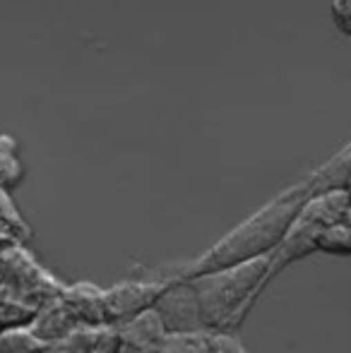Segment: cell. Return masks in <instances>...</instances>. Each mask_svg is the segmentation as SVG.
Segmentation results:
<instances>
[{
  "label": "cell",
  "mask_w": 351,
  "mask_h": 353,
  "mask_svg": "<svg viewBox=\"0 0 351 353\" xmlns=\"http://www.w3.org/2000/svg\"><path fill=\"white\" fill-rule=\"evenodd\" d=\"M310 195H313V190H310V181L305 176L303 181L294 183L284 192H279L272 202H267L263 210L243 219L224 238H219L210 250H205L195 260L185 262V265L178 267L171 274L190 279V276L207 274V272L221 270V267L241 265V262L270 255L279 245L284 233L294 223L296 214L301 212L303 202Z\"/></svg>",
  "instance_id": "cell-1"
},
{
  "label": "cell",
  "mask_w": 351,
  "mask_h": 353,
  "mask_svg": "<svg viewBox=\"0 0 351 353\" xmlns=\"http://www.w3.org/2000/svg\"><path fill=\"white\" fill-rule=\"evenodd\" d=\"M267 255L190 276L207 332H234L267 288Z\"/></svg>",
  "instance_id": "cell-2"
},
{
  "label": "cell",
  "mask_w": 351,
  "mask_h": 353,
  "mask_svg": "<svg viewBox=\"0 0 351 353\" xmlns=\"http://www.w3.org/2000/svg\"><path fill=\"white\" fill-rule=\"evenodd\" d=\"M0 296L14 298L34 307L61 296L63 291V283L39 265L22 241L8 243L0 250Z\"/></svg>",
  "instance_id": "cell-3"
},
{
  "label": "cell",
  "mask_w": 351,
  "mask_h": 353,
  "mask_svg": "<svg viewBox=\"0 0 351 353\" xmlns=\"http://www.w3.org/2000/svg\"><path fill=\"white\" fill-rule=\"evenodd\" d=\"M154 307L164 320L166 332H207L195 291L183 276L166 274V286L157 298Z\"/></svg>",
  "instance_id": "cell-4"
},
{
  "label": "cell",
  "mask_w": 351,
  "mask_h": 353,
  "mask_svg": "<svg viewBox=\"0 0 351 353\" xmlns=\"http://www.w3.org/2000/svg\"><path fill=\"white\" fill-rule=\"evenodd\" d=\"M166 286V276L159 279H126L116 286L103 291V305H106V320L111 327L135 317L137 312L147 310L157 303L159 293Z\"/></svg>",
  "instance_id": "cell-5"
},
{
  "label": "cell",
  "mask_w": 351,
  "mask_h": 353,
  "mask_svg": "<svg viewBox=\"0 0 351 353\" xmlns=\"http://www.w3.org/2000/svg\"><path fill=\"white\" fill-rule=\"evenodd\" d=\"M29 327H32L34 334L41 336L46 344H58V341L70 336L72 332L82 325H80V320L70 312V307L63 303V298L56 296L37 307Z\"/></svg>",
  "instance_id": "cell-6"
},
{
  "label": "cell",
  "mask_w": 351,
  "mask_h": 353,
  "mask_svg": "<svg viewBox=\"0 0 351 353\" xmlns=\"http://www.w3.org/2000/svg\"><path fill=\"white\" fill-rule=\"evenodd\" d=\"M118 346H128V349H154L161 344L169 332L164 327V320L157 312V307H147V310L137 312L135 317L116 325Z\"/></svg>",
  "instance_id": "cell-7"
},
{
  "label": "cell",
  "mask_w": 351,
  "mask_h": 353,
  "mask_svg": "<svg viewBox=\"0 0 351 353\" xmlns=\"http://www.w3.org/2000/svg\"><path fill=\"white\" fill-rule=\"evenodd\" d=\"M61 298L72 315L80 320L85 327H103L108 325L106 320V305H103V291L89 281L63 286Z\"/></svg>",
  "instance_id": "cell-8"
},
{
  "label": "cell",
  "mask_w": 351,
  "mask_h": 353,
  "mask_svg": "<svg viewBox=\"0 0 351 353\" xmlns=\"http://www.w3.org/2000/svg\"><path fill=\"white\" fill-rule=\"evenodd\" d=\"M51 344L37 336L29 325L8 327L0 332V353H48Z\"/></svg>",
  "instance_id": "cell-9"
},
{
  "label": "cell",
  "mask_w": 351,
  "mask_h": 353,
  "mask_svg": "<svg viewBox=\"0 0 351 353\" xmlns=\"http://www.w3.org/2000/svg\"><path fill=\"white\" fill-rule=\"evenodd\" d=\"M24 176L22 161H19L17 142L10 135H0V188L12 190Z\"/></svg>",
  "instance_id": "cell-10"
},
{
  "label": "cell",
  "mask_w": 351,
  "mask_h": 353,
  "mask_svg": "<svg viewBox=\"0 0 351 353\" xmlns=\"http://www.w3.org/2000/svg\"><path fill=\"white\" fill-rule=\"evenodd\" d=\"M318 250L330 255H351V223L344 219L323 228L318 236Z\"/></svg>",
  "instance_id": "cell-11"
},
{
  "label": "cell",
  "mask_w": 351,
  "mask_h": 353,
  "mask_svg": "<svg viewBox=\"0 0 351 353\" xmlns=\"http://www.w3.org/2000/svg\"><path fill=\"white\" fill-rule=\"evenodd\" d=\"M0 223H3V226H8V228H12L19 238L29 236L27 221H24L22 214L17 212V207H14L8 188H0Z\"/></svg>",
  "instance_id": "cell-12"
},
{
  "label": "cell",
  "mask_w": 351,
  "mask_h": 353,
  "mask_svg": "<svg viewBox=\"0 0 351 353\" xmlns=\"http://www.w3.org/2000/svg\"><path fill=\"white\" fill-rule=\"evenodd\" d=\"M330 17H332L337 32H342L344 37H351V0H332Z\"/></svg>",
  "instance_id": "cell-13"
},
{
  "label": "cell",
  "mask_w": 351,
  "mask_h": 353,
  "mask_svg": "<svg viewBox=\"0 0 351 353\" xmlns=\"http://www.w3.org/2000/svg\"><path fill=\"white\" fill-rule=\"evenodd\" d=\"M210 341L212 353H248L236 336H231V332H210Z\"/></svg>",
  "instance_id": "cell-14"
},
{
  "label": "cell",
  "mask_w": 351,
  "mask_h": 353,
  "mask_svg": "<svg viewBox=\"0 0 351 353\" xmlns=\"http://www.w3.org/2000/svg\"><path fill=\"white\" fill-rule=\"evenodd\" d=\"M17 233L12 231V228H8V226H3V223H0V250H3L5 245H8V243H12V241H17Z\"/></svg>",
  "instance_id": "cell-15"
},
{
  "label": "cell",
  "mask_w": 351,
  "mask_h": 353,
  "mask_svg": "<svg viewBox=\"0 0 351 353\" xmlns=\"http://www.w3.org/2000/svg\"><path fill=\"white\" fill-rule=\"evenodd\" d=\"M344 221H347V223H351V202H349V207H347V212H344Z\"/></svg>",
  "instance_id": "cell-16"
},
{
  "label": "cell",
  "mask_w": 351,
  "mask_h": 353,
  "mask_svg": "<svg viewBox=\"0 0 351 353\" xmlns=\"http://www.w3.org/2000/svg\"><path fill=\"white\" fill-rule=\"evenodd\" d=\"M344 190H347L349 197H351V171H349V178H347V185H344Z\"/></svg>",
  "instance_id": "cell-17"
}]
</instances>
